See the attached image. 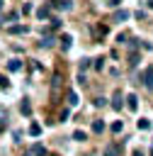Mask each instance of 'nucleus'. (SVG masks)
<instances>
[{"instance_id":"1","label":"nucleus","mask_w":153,"mask_h":156,"mask_svg":"<svg viewBox=\"0 0 153 156\" xmlns=\"http://www.w3.org/2000/svg\"><path fill=\"white\" fill-rule=\"evenodd\" d=\"M143 85H146L148 90H153V66H148V68L143 71Z\"/></svg>"},{"instance_id":"2","label":"nucleus","mask_w":153,"mask_h":156,"mask_svg":"<svg viewBox=\"0 0 153 156\" xmlns=\"http://www.w3.org/2000/svg\"><path fill=\"white\" fill-rule=\"evenodd\" d=\"M126 107H129L131 112H136V107H138V98H136L134 93H129V95H126Z\"/></svg>"},{"instance_id":"3","label":"nucleus","mask_w":153,"mask_h":156,"mask_svg":"<svg viewBox=\"0 0 153 156\" xmlns=\"http://www.w3.org/2000/svg\"><path fill=\"white\" fill-rule=\"evenodd\" d=\"M27 156H46V149H44L41 144H34V146L27 151Z\"/></svg>"},{"instance_id":"4","label":"nucleus","mask_w":153,"mask_h":156,"mask_svg":"<svg viewBox=\"0 0 153 156\" xmlns=\"http://www.w3.org/2000/svg\"><path fill=\"white\" fill-rule=\"evenodd\" d=\"M7 32H10V34H27L29 27H27V24H15V27H10Z\"/></svg>"},{"instance_id":"5","label":"nucleus","mask_w":153,"mask_h":156,"mask_svg":"<svg viewBox=\"0 0 153 156\" xmlns=\"http://www.w3.org/2000/svg\"><path fill=\"white\" fill-rule=\"evenodd\" d=\"M19 112H22V115H32V105H29V98H22V102H19Z\"/></svg>"},{"instance_id":"6","label":"nucleus","mask_w":153,"mask_h":156,"mask_svg":"<svg viewBox=\"0 0 153 156\" xmlns=\"http://www.w3.org/2000/svg\"><path fill=\"white\" fill-rule=\"evenodd\" d=\"M121 154V149L117 146V144H109V146H104V156H119Z\"/></svg>"},{"instance_id":"7","label":"nucleus","mask_w":153,"mask_h":156,"mask_svg":"<svg viewBox=\"0 0 153 156\" xmlns=\"http://www.w3.org/2000/svg\"><path fill=\"white\" fill-rule=\"evenodd\" d=\"M49 5H56V7H61V10H70V7H73L70 0H51Z\"/></svg>"},{"instance_id":"8","label":"nucleus","mask_w":153,"mask_h":156,"mask_svg":"<svg viewBox=\"0 0 153 156\" xmlns=\"http://www.w3.org/2000/svg\"><path fill=\"white\" fill-rule=\"evenodd\" d=\"M70 44H73V37H70V34H63V37H61V49H63V51H68V49H70Z\"/></svg>"},{"instance_id":"9","label":"nucleus","mask_w":153,"mask_h":156,"mask_svg":"<svg viewBox=\"0 0 153 156\" xmlns=\"http://www.w3.org/2000/svg\"><path fill=\"white\" fill-rule=\"evenodd\" d=\"M22 66H24V63H22L19 58H12V61H7V71H22Z\"/></svg>"},{"instance_id":"10","label":"nucleus","mask_w":153,"mask_h":156,"mask_svg":"<svg viewBox=\"0 0 153 156\" xmlns=\"http://www.w3.org/2000/svg\"><path fill=\"white\" fill-rule=\"evenodd\" d=\"M49 7H51V5H41V7L36 10V17H39V20H49Z\"/></svg>"},{"instance_id":"11","label":"nucleus","mask_w":153,"mask_h":156,"mask_svg":"<svg viewBox=\"0 0 153 156\" xmlns=\"http://www.w3.org/2000/svg\"><path fill=\"white\" fill-rule=\"evenodd\" d=\"M124 20H129V12L126 10H117L114 12V22H124Z\"/></svg>"},{"instance_id":"12","label":"nucleus","mask_w":153,"mask_h":156,"mask_svg":"<svg viewBox=\"0 0 153 156\" xmlns=\"http://www.w3.org/2000/svg\"><path fill=\"white\" fill-rule=\"evenodd\" d=\"M92 132H95V134H102V132H104V122H102V119H95V122H92Z\"/></svg>"},{"instance_id":"13","label":"nucleus","mask_w":153,"mask_h":156,"mask_svg":"<svg viewBox=\"0 0 153 156\" xmlns=\"http://www.w3.org/2000/svg\"><path fill=\"white\" fill-rule=\"evenodd\" d=\"M112 107H114V110H121V93H119V90L114 93V100H112Z\"/></svg>"},{"instance_id":"14","label":"nucleus","mask_w":153,"mask_h":156,"mask_svg":"<svg viewBox=\"0 0 153 156\" xmlns=\"http://www.w3.org/2000/svg\"><path fill=\"white\" fill-rule=\"evenodd\" d=\"M29 134H32V136H39V134H41V124L32 122V124H29Z\"/></svg>"},{"instance_id":"15","label":"nucleus","mask_w":153,"mask_h":156,"mask_svg":"<svg viewBox=\"0 0 153 156\" xmlns=\"http://www.w3.org/2000/svg\"><path fill=\"white\" fill-rule=\"evenodd\" d=\"M68 105H73V107L78 105V93L75 90H68Z\"/></svg>"},{"instance_id":"16","label":"nucleus","mask_w":153,"mask_h":156,"mask_svg":"<svg viewBox=\"0 0 153 156\" xmlns=\"http://www.w3.org/2000/svg\"><path fill=\"white\" fill-rule=\"evenodd\" d=\"M41 46H44V49L53 46V37H44V39H41Z\"/></svg>"},{"instance_id":"17","label":"nucleus","mask_w":153,"mask_h":156,"mask_svg":"<svg viewBox=\"0 0 153 156\" xmlns=\"http://www.w3.org/2000/svg\"><path fill=\"white\" fill-rule=\"evenodd\" d=\"M73 139H75V141H85L87 136H85V132H80V129H78V132H73Z\"/></svg>"},{"instance_id":"18","label":"nucleus","mask_w":153,"mask_h":156,"mask_svg":"<svg viewBox=\"0 0 153 156\" xmlns=\"http://www.w3.org/2000/svg\"><path fill=\"white\" fill-rule=\"evenodd\" d=\"M87 68H90V58H83V61H80V73H85Z\"/></svg>"},{"instance_id":"19","label":"nucleus","mask_w":153,"mask_h":156,"mask_svg":"<svg viewBox=\"0 0 153 156\" xmlns=\"http://www.w3.org/2000/svg\"><path fill=\"white\" fill-rule=\"evenodd\" d=\"M138 129H151V122L141 117V119H138Z\"/></svg>"},{"instance_id":"20","label":"nucleus","mask_w":153,"mask_h":156,"mask_svg":"<svg viewBox=\"0 0 153 156\" xmlns=\"http://www.w3.org/2000/svg\"><path fill=\"white\" fill-rule=\"evenodd\" d=\"M49 22H51V29H58V27H61V20H58V17H51Z\"/></svg>"},{"instance_id":"21","label":"nucleus","mask_w":153,"mask_h":156,"mask_svg":"<svg viewBox=\"0 0 153 156\" xmlns=\"http://www.w3.org/2000/svg\"><path fill=\"white\" fill-rule=\"evenodd\" d=\"M136 63H138V54H136V51H134V54H131V56H129V66H136Z\"/></svg>"},{"instance_id":"22","label":"nucleus","mask_w":153,"mask_h":156,"mask_svg":"<svg viewBox=\"0 0 153 156\" xmlns=\"http://www.w3.org/2000/svg\"><path fill=\"white\" fill-rule=\"evenodd\" d=\"M17 17H19V12H10V15H7V17H5V22H12V20H15V22H17Z\"/></svg>"},{"instance_id":"23","label":"nucleus","mask_w":153,"mask_h":156,"mask_svg":"<svg viewBox=\"0 0 153 156\" xmlns=\"http://www.w3.org/2000/svg\"><path fill=\"white\" fill-rule=\"evenodd\" d=\"M121 127H124L121 122H114V124H112V132H114V134H119V132H121Z\"/></svg>"},{"instance_id":"24","label":"nucleus","mask_w":153,"mask_h":156,"mask_svg":"<svg viewBox=\"0 0 153 156\" xmlns=\"http://www.w3.org/2000/svg\"><path fill=\"white\" fill-rule=\"evenodd\" d=\"M0 88H2V90H7V88H10V83H7V78H5V76H0Z\"/></svg>"},{"instance_id":"25","label":"nucleus","mask_w":153,"mask_h":156,"mask_svg":"<svg viewBox=\"0 0 153 156\" xmlns=\"http://www.w3.org/2000/svg\"><path fill=\"white\" fill-rule=\"evenodd\" d=\"M95 107H104V98H97L95 100Z\"/></svg>"},{"instance_id":"26","label":"nucleus","mask_w":153,"mask_h":156,"mask_svg":"<svg viewBox=\"0 0 153 156\" xmlns=\"http://www.w3.org/2000/svg\"><path fill=\"white\" fill-rule=\"evenodd\" d=\"M134 156H143V151H134Z\"/></svg>"},{"instance_id":"27","label":"nucleus","mask_w":153,"mask_h":156,"mask_svg":"<svg viewBox=\"0 0 153 156\" xmlns=\"http://www.w3.org/2000/svg\"><path fill=\"white\" fill-rule=\"evenodd\" d=\"M148 7H151V10H153V0H148Z\"/></svg>"},{"instance_id":"28","label":"nucleus","mask_w":153,"mask_h":156,"mask_svg":"<svg viewBox=\"0 0 153 156\" xmlns=\"http://www.w3.org/2000/svg\"><path fill=\"white\" fill-rule=\"evenodd\" d=\"M151 156H153V146H151Z\"/></svg>"},{"instance_id":"29","label":"nucleus","mask_w":153,"mask_h":156,"mask_svg":"<svg viewBox=\"0 0 153 156\" xmlns=\"http://www.w3.org/2000/svg\"><path fill=\"white\" fill-rule=\"evenodd\" d=\"M0 7H2V0H0Z\"/></svg>"}]
</instances>
